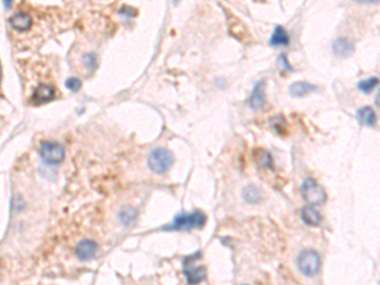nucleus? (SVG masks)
I'll return each instance as SVG.
<instances>
[{"mask_svg":"<svg viewBox=\"0 0 380 285\" xmlns=\"http://www.w3.org/2000/svg\"><path fill=\"white\" fill-rule=\"evenodd\" d=\"M332 51L338 57H348L353 54V45L345 38H336L332 42Z\"/></svg>","mask_w":380,"mask_h":285,"instance_id":"nucleus-9","label":"nucleus"},{"mask_svg":"<svg viewBox=\"0 0 380 285\" xmlns=\"http://www.w3.org/2000/svg\"><path fill=\"white\" fill-rule=\"evenodd\" d=\"M289 35L281 26H278L274 30L271 38H270V45L271 46H288L289 45Z\"/></svg>","mask_w":380,"mask_h":285,"instance_id":"nucleus-16","label":"nucleus"},{"mask_svg":"<svg viewBox=\"0 0 380 285\" xmlns=\"http://www.w3.org/2000/svg\"><path fill=\"white\" fill-rule=\"evenodd\" d=\"M321 256L314 250H303L297 257V266L304 276L312 277L321 270Z\"/></svg>","mask_w":380,"mask_h":285,"instance_id":"nucleus-3","label":"nucleus"},{"mask_svg":"<svg viewBox=\"0 0 380 285\" xmlns=\"http://www.w3.org/2000/svg\"><path fill=\"white\" fill-rule=\"evenodd\" d=\"M84 60H85L84 62H85V65H87L89 70H93V69L95 68V64H97V57H95V55H87V56L84 57Z\"/></svg>","mask_w":380,"mask_h":285,"instance_id":"nucleus-20","label":"nucleus"},{"mask_svg":"<svg viewBox=\"0 0 380 285\" xmlns=\"http://www.w3.org/2000/svg\"><path fill=\"white\" fill-rule=\"evenodd\" d=\"M358 122L367 127H375L376 124V114L370 107L360 108L356 113Z\"/></svg>","mask_w":380,"mask_h":285,"instance_id":"nucleus-15","label":"nucleus"},{"mask_svg":"<svg viewBox=\"0 0 380 285\" xmlns=\"http://www.w3.org/2000/svg\"><path fill=\"white\" fill-rule=\"evenodd\" d=\"M300 218H302V221L304 222L307 226L310 227H317L321 224L322 217L317 210L314 209L313 207H305L303 208L302 212H300Z\"/></svg>","mask_w":380,"mask_h":285,"instance_id":"nucleus-11","label":"nucleus"},{"mask_svg":"<svg viewBox=\"0 0 380 285\" xmlns=\"http://www.w3.org/2000/svg\"><path fill=\"white\" fill-rule=\"evenodd\" d=\"M205 267L203 266H190V265H185V269H184L183 274L185 276L186 282L189 284H197L204 280L205 277Z\"/></svg>","mask_w":380,"mask_h":285,"instance_id":"nucleus-10","label":"nucleus"},{"mask_svg":"<svg viewBox=\"0 0 380 285\" xmlns=\"http://www.w3.org/2000/svg\"><path fill=\"white\" fill-rule=\"evenodd\" d=\"M98 251V245L94 241H90V239H85V241H81L78 246H76V256L79 257V260L81 261H89L92 260L95 256Z\"/></svg>","mask_w":380,"mask_h":285,"instance_id":"nucleus-7","label":"nucleus"},{"mask_svg":"<svg viewBox=\"0 0 380 285\" xmlns=\"http://www.w3.org/2000/svg\"><path fill=\"white\" fill-rule=\"evenodd\" d=\"M317 89H318L317 86L308 83V81H297V83L291 84V85L289 86V93H290L291 97L294 98H303Z\"/></svg>","mask_w":380,"mask_h":285,"instance_id":"nucleus-8","label":"nucleus"},{"mask_svg":"<svg viewBox=\"0 0 380 285\" xmlns=\"http://www.w3.org/2000/svg\"><path fill=\"white\" fill-rule=\"evenodd\" d=\"M279 64L281 65V69H283V70H286V71L293 70V68L289 65L288 60H286L285 55H280V57H279Z\"/></svg>","mask_w":380,"mask_h":285,"instance_id":"nucleus-21","label":"nucleus"},{"mask_svg":"<svg viewBox=\"0 0 380 285\" xmlns=\"http://www.w3.org/2000/svg\"><path fill=\"white\" fill-rule=\"evenodd\" d=\"M138 212L135 208L127 205V207L122 208L121 213H119V219L124 226H132L136 221H137Z\"/></svg>","mask_w":380,"mask_h":285,"instance_id":"nucleus-17","label":"nucleus"},{"mask_svg":"<svg viewBox=\"0 0 380 285\" xmlns=\"http://www.w3.org/2000/svg\"><path fill=\"white\" fill-rule=\"evenodd\" d=\"M243 200L248 204H259L262 202V193L256 185H247L243 189Z\"/></svg>","mask_w":380,"mask_h":285,"instance_id":"nucleus-14","label":"nucleus"},{"mask_svg":"<svg viewBox=\"0 0 380 285\" xmlns=\"http://www.w3.org/2000/svg\"><path fill=\"white\" fill-rule=\"evenodd\" d=\"M0 80H2V66H0Z\"/></svg>","mask_w":380,"mask_h":285,"instance_id":"nucleus-24","label":"nucleus"},{"mask_svg":"<svg viewBox=\"0 0 380 285\" xmlns=\"http://www.w3.org/2000/svg\"><path fill=\"white\" fill-rule=\"evenodd\" d=\"M55 97V89L50 85H40L37 89L35 90L33 94V102L36 103H46L54 99Z\"/></svg>","mask_w":380,"mask_h":285,"instance_id":"nucleus-13","label":"nucleus"},{"mask_svg":"<svg viewBox=\"0 0 380 285\" xmlns=\"http://www.w3.org/2000/svg\"><path fill=\"white\" fill-rule=\"evenodd\" d=\"M379 84V79L377 78H370L366 80H361L357 84L358 90H361L362 93H370L375 86H377Z\"/></svg>","mask_w":380,"mask_h":285,"instance_id":"nucleus-18","label":"nucleus"},{"mask_svg":"<svg viewBox=\"0 0 380 285\" xmlns=\"http://www.w3.org/2000/svg\"><path fill=\"white\" fill-rule=\"evenodd\" d=\"M11 25L17 31H27L32 25V19L27 13H17L11 18Z\"/></svg>","mask_w":380,"mask_h":285,"instance_id":"nucleus-12","label":"nucleus"},{"mask_svg":"<svg viewBox=\"0 0 380 285\" xmlns=\"http://www.w3.org/2000/svg\"><path fill=\"white\" fill-rule=\"evenodd\" d=\"M357 3H377V0H353Z\"/></svg>","mask_w":380,"mask_h":285,"instance_id":"nucleus-22","label":"nucleus"},{"mask_svg":"<svg viewBox=\"0 0 380 285\" xmlns=\"http://www.w3.org/2000/svg\"><path fill=\"white\" fill-rule=\"evenodd\" d=\"M175 157L173 152L167 148H156L149 155L147 164L150 170L157 175L166 174L173 167Z\"/></svg>","mask_w":380,"mask_h":285,"instance_id":"nucleus-2","label":"nucleus"},{"mask_svg":"<svg viewBox=\"0 0 380 285\" xmlns=\"http://www.w3.org/2000/svg\"><path fill=\"white\" fill-rule=\"evenodd\" d=\"M265 98H266L265 97V80H259L253 85V89L248 98V105L251 109L257 111L264 105Z\"/></svg>","mask_w":380,"mask_h":285,"instance_id":"nucleus-6","label":"nucleus"},{"mask_svg":"<svg viewBox=\"0 0 380 285\" xmlns=\"http://www.w3.org/2000/svg\"><path fill=\"white\" fill-rule=\"evenodd\" d=\"M3 3H4V7H6V8H11L12 3H13V0H3Z\"/></svg>","mask_w":380,"mask_h":285,"instance_id":"nucleus-23","label":"nucleus"},{"mask_svg":"<svg viewBox=\"0 0 380 285\" xmlns=\"http://www.w3.org/2000/svg\"><path fill=\"white\" fill-rule=\"evenodd\" d=\"M205 222H207V217H205L204 212L194 210L190 214L181 213V214L176 215L173 223L162 227V229H166V231H188V229L192 228H202Z\"/></svg>","mask_w":380,"mask_h":285,"instance_id":"nucleus-1","label":"nucleus"},{"mask_svg":"<svg viewBox=\"0 0 380 285\" xmlns=\"http://www.w3.org/2000/svg\"><path fill=\"white\" fill-rule=\"evenodd\" d=\"M41 157L45 160V162L50 165H57L64 160L65 150L60 143L56 142H44L40 147Z\"/></svg>","mask_w":380,"mask_h":285,"instance_id":"nucleus-5","label":"nucleus"},{"mask_svg":"<svg viewBox=\"0 0 380 285\" xmlns=\"http://www.w3.org/2000/svg\"><path fill=\"white\" fill-rule=\"evenodd\" d=\"M300 191H302L303 199L310 205H322L327 199V194L323 186L319 185L313 178H305L303 180Z\"/></svg>","mask_w":380,"mask_h":285,"instance_id":"nucleus-4","label":"nucleus"},{"mask_svg":"<svg viewBox=\"0 0 380 285\" xmlns=\"http://www.w3.org/2000/svg\"><path fill=\"white\" fill-rule=\"evenodd\" d=\"M66 88L71 92H78L81 88V81L76 78H71L66 81Z\"/></svg>","mask_w":380,"mask_h":285,"instance_id":"nucleus-19","label":"nucleus"}]
</instances>
